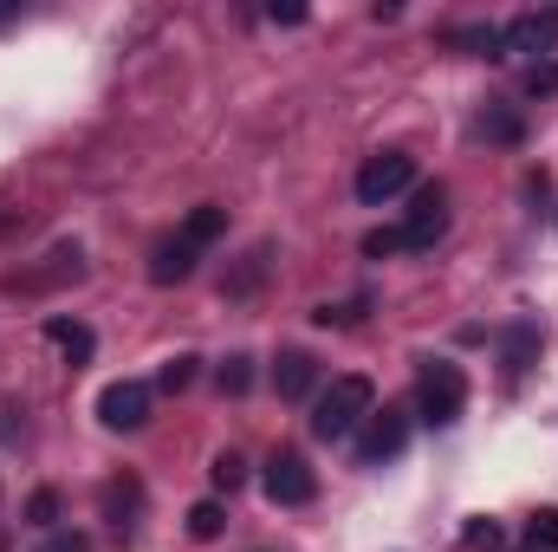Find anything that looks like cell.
I'll list each match as a JSON object with an SVG mask.
<instances>
[{
    "mask_svg": "<svg viewBox=\"0 0 558 552\" xmlns=\"http://www.w3.org/2000/svg\"><path fill=\"white\" fill-rule=\"evenodd\" d=\"M371 410H377L371 377H331V391H318V404H312V435L344 442V435H357L371 422Z\"/></svg>",
    "mask_w": 558,
    "mask_h": 552,
    "instance_id": "6da1fadb",
    "label": "cell"
},
{
    "mask_svg": "<svg viewBox=\"0 0 558 552\" xmlns=\"http://www.w3.org/2000/svg\"><path fill=\"white\" fill-rule=\"evenodd\" d=\"M468 410V377H461V364H448V358H435V364H422V384H416V416L428 429H454Z\"/></svg>",
    "mask_w": 558,
    "mask_h": 552,
    "instance_id": "7a4b0ae2",
    "label": "cell"
},
{
    "mask_svg": "<svg viewBox=\"0 0 558 552\" xmlns=\"http://www.w3.org/2000/svg\"><path fill=\"white\" fill-rule=\"evenodd\" d=\"M410 182H416V156H403V149H377V156L357 169V202H364V208H384V202H397Z\"/></svg>",
    "mask_w": 558,
    "mask_h": 552,
    "instance_id": "3957f363",
    "label": "cell"
},
{
    "mask_svg": "<svg viewBox=\"0 0 558 552\" xmlns=\"http://www.w3.org/2000/svg\"><path fill=\"white\" fill-rule=\"evenodd\" d=\"M403 442H410V416L403 410H371V422L357 429V461H364V468H384V461L403 455Z\"/></svg>",
    "mask_w": 558,
    "mask_h": 552,
    "instance_id": "277c9868",
    "label": "cell"
},
{
    "mask_svg": "<svg viewBox=\"0 0 558 552\" xmlns=\"http://www.w3.org/2000/svg\"><path fill=\"white\" fill-rule=\"evenodd\" d=\"M312 494H318V475L305 468V455L279 448L274 461H267V501H274V507H305Z\"/></svg>",
    "mask_w": 558,
    "mask_h": 552,
    "instance_id": "5b68a950",
    "label": "cell"
},
{
    "mask_svg": "<svg viewBox=\"0 0 558 552\" xmlns=\"http://www.w3.org/2000/svg\"><path fill=\"white\" fill-rule=\"evenodd\" d=\"M98 422L118 429V435H137L143 422H149V384H137V377L111 384V391L98 397Z\"/></svg>",
    "mask_w": 558,
    "mask_h": 552,
    "instance_id": "8992f818",
    "label": "cell"
},
{
    "mask_svg": "<svg viewBox=\"0 0 558 552\" xmlns=\"http://www.w3.org/2000/svg\"><path fill=\"white\" fill-rule=\"evenodd\" d=\"M397 235H403V248H410V254H428V248L448 235V189H422L416 208H410V221H403Z\"/></svg>",
    "mask_w": 558,
    "mask_h": 552,
    "instance_id": "52a82bcc",
    "label": "cell"
},
{
    "mask_svg": "<svg viewBox=\"0 0 558 552\" xmlns=\"http://www.w3.org/2000/svg\"><path fill=\"white\" fill-rule=\"evenodd\" d=\"M500 46H507V52H553L558 46V7H546V13H520L513 26H500Z\"/></svg>",
    "mask_w": 558,
    "mask_h": 552,
    "instance_id": "ba28073f",
    "label": "cell"
},
{
    "mask_svg": "<svg viewBox=\"0 0 558 552\" xmlns=\"http://www.w3.org/2000/svg\"><path fill=\"white\" fill-rule=\"evenodd\" d=\"M195 261H202V254H195L182 235H175V241H156V248H149V279H156V286H182V279L195 274Z\"/></svg>",
    "mask_w": 558,
    "mask_h": 552,
    "instance_id": "9c48e42d",
    "label": "cell"
},
{
    "mask_svg": "<svg viewBox=\"0 0 558 552\" xmlns=\"http://www.w3.org/2000/svg\"><path fill=\"white\" fill-rule=\"evenodd\" d=\"M312 384H318V364L305 358V351H279L274 364V391L286 404H299V397H312Z\"/></svg>",
    "mask_w": 558,
    "mask_h": 552,
    "instance_id": "30bf717a",
    "label": "cell"
},
{
    "mask_svg": "<svg viewBox=\"0 0 558 552\" xmlns=\"http://www.w3.org/2000/svg\"><path fill=\"white\" fill-rule=\"evenodd\" d=\"M46 345L65 358V364H85L92 351H98V338H92V325H78V319H46Z\"/></svg>",
    "mask_w": 558,
    "mask_h": 552,
    "instance_id": "8fae6325",
    "label": "cell"
},
{
    "mask_svg": "<svg viewBox=\"0 0 558 552\" xmlns=\"http://www.w3.org/2000/svg\"><path fill=\"white\" fill-rule=\"evenodd\" d=\"M59 279H85V254H78V241H72V248H52V254H46V267H39V274H26L20 286H26V292H39V286H59Z\"/></svg>",
    "mask_w": 558,
    "mask_h": 552,
    "instance_id": "7c38bea8",
    "label": "cell"
},
{
    "mask_svg": "<svg viewBox=\"0 0 558 552\" xmlns=\"http://www.w3.org/2000/svg\"><path fill=\"white\" fill-rule=\"evenodd\" d=\"M228 235V208H215V202H202V208H189V221H182V241L202 254V248H215Z\"/></svg>",
    "mask_w": 558,
    "mask_h": 552,
    "instance_id": "4fadbf2b",
    "label": "cell"
},
{
    "mask_svg": "<svg viewBox=\"0 0 558 552\" xmlns=\"http://www.w3.org/2000/svg\"><path fill=\"white\" fill-rule=\"evenodd\" d=\"M137 507H143V488H137V481H105V520H111L118 533L131 527V514H137Z\"/></svg>",
    "mask_w": 558,
    "mask_h": 552,
    "instance_id": "5bb4252c",
    "label": "cell"
},
{
    "mask_svg": "<svg viewBox=\"0 0 558 552\" xmlns=\"http://www.w3.org/2000/svg\"><path fill=\"white\" fill-rule=\"evenodd\" d=\"M533 351H539V325H533V319H520V325L507 332V377H520V371L533 364Z\"/></svg>",
    "mask_w": 558,
    "mask_h": 552,
    "instance_id": "9a60e30c",
    "label": "cell"
},
{
    "mask_svg": "<svg viewBox=\"0 0 558 552\" xmlns=\"http://www.w3.org/2000/svg\"><path fill=\"white\" fill-rule=\"evenodd\" d=\"M454 46H461V52H474V59H500V52H507V46H500V26H461V33H454Z\"/></svg>",
    "mask_w": 558,
    "mask_h": 552,
    "instance_id": "2e32d148",
    "label": "cell"
},
{
    "mask_svg": "<svg viewBox=\"0 0 558 552\" xmlns=\"http://www.w3.org/2000/svg\"><path fill=\"white\" fill-rule=\"evenodd\" d=\"M195 364H202V358H189V351H182V358H169V364L156 371V391H169V397H175V391H189V384H195Z\"/></svg>",
    "mask_w": 558,
    "mask_h": 552,
    "instance_id": "e0dca14e",
    "label": "cell"
},
{
    "mask_svg": "<svg viewBox=\"0 0 558 552\" xmlns=\"http://www.w3.org/2000/svg\"><path fill=\"white\" fill-rule=\"evenodd\" d=\"M481 131L494 143H520V118H513L507 105H487V111H481Z\"/></svg>",
    "mask_w": 558,
    "mask_h": 552,
    "instance_id": "ac0fdd59",
    "label": "cell"
},
{
    "mask_svg": "<svg viewBox=\"0 0 558 552\" xmlns=\"http://www.w3.org/2000/svg\"><path fill=\"white\" fill-rule=\"evenodd\" d=\"M208 481H215V488H221V494H234V488H241V481H247V461H241V455H234V448H228V455H215V468H208Z\"/></svg>",
    "mask_w": 558,
    "mask_h": 552,
    "instance_id": "d6986e66",
    "label": "cell"
},
{
    "mask_svg": "<svg viewBox=\"0 0 558 552\" xmlns=\"http://www.w3.org/2000/svg\"><path fill=\"white\" fill-rule=\"evenodd\" d=\"M221 533V501H195L189 507V540H215Z\"/></svg>",
    "mask_w": 558,
    "mask_h": 552,
    "instance_id": "ffe728a7",
    "label": "cell"
},
{
    "mask_svg": "<svg viewBox=\"0 0 558 552\" xmlns=\"http://www.w3.org/2000/svg\"><path fill=\"white\" fill-rule=\"evenodd\" d=\"M26 520H33V527H46V533H59V494H52V488H39V494L26 501Z\"/></svg>",
    "mask_w": 558,
    "mask_h": 552,
    "instance_id": "44dd1931",
    "label": "cell"
},
{
    "mask_svg": "<svg viewBox=\"0 0 558 552\" xmlns=\"http://www.w3.org/2000/svg\"><path fill=\"white\" fill-rule=\"evenodd\" d=\"M526 540H533V552H558V514H553V507L526 520Z\"/></svg>",
    "mask_w": 558,
    "mask_h": 552,
    "instance_id": "7402d4cb",
    "label": "cell"
},
{
    "mask_svg": "<svg viewBox=\"0 0 558 552\" xmlns=\"http://www.w3.org/2000/svg\"><path fill=\"white\" fill-rule=\"evenodd\" d=\"M247 384H254V358H228L221 364V391L228 397H247Z\"/></svg>",
    "mask_w": 558,
    "mask_h": 552,
    "instance_id": "603a6c76",
    "label": "cell"
},
{
    "mask_svg": "<svg viewBox=\"0 0 558 552\" xmlns=\"http://www.w3.org/2000/svg\"><path fill=\"white\" fill-rule=\"evenodd\" d=\"M461 547L468 552H494L500 547V527H494V520H468V527H461Z\"/></svg>",
    "mask_w": 558,
    "mask_h": 552,
    "instance_id": "cb8c5ba5",
    "label": "cell"
},
{
    "mask_svg": "<svg viewBox=\"0 0 558 552\" xmlns=\"http://www.w3.org/2000/svg\"><path fill=\"white\" fill-rule=\"evenodd\" d=\"M364 305H371V299H344V305H318L312 319H318V325H357V319H364Z\"/></svg>",
    "mask_w": 558,
    "mask_h": 552,
    "instance_id": "d4e9b609",
    "label": "cell"
},
{
    "mask_svg": "<svg viewBox=\"0 0 558 552\" xmlns=\"http://www.w3.org/2000/svg\"><path fill=\"white\" fill-rule=\"evenodd\" d=\"M526 92H533V98H553V92H558V65H553V59H533V72H526Z\"/></svg>",
    "mask_w": 558,
    "mask_h": 552,
    "instance_id": "484cf974",
    "label": "cell"
},
{
    "mask_svg": "<svg viewBox=\"0 0 558 552\" xmlns=\"http://www.w3.org/2000/svg\"><path fill=\"white\" fill-rule=\"evenodd\" d=\"M397 248H403L397 228H371V235H364V254H371V261H384V254H397Z\"/></svg>",
    "mask_w": 558,
    "mask_h": 552,
    "instance_id": "4316f807",
    "label": "cell"
},
{
    "mask_svg": "<svg viewBox=\"0 0 558 552\" xmlns=\"http://www.w3.org/2000/svg\"><path fill=\"white\" fill-rule=\"evenodd\" d=\"M39 552H92V540L85 533H72V527H59V533H46V547Z\"/></svg>",
    "mask_w": 558,
    "mask_h": 552,
    "instance_id": "83f0119b",
    "label": "cell"
},
{
    "mask_svg": "<svg viewBox=\"0 0 558 552\" xmlns=\"http://www.w3.org/2000/svg\"><path fill=\"white\" fill-rule=\"evenodd\" d=\"M274 20H279V26H299V20H305V7H299V0H286V7H274Z\"/></svg>",
    "mask_w": 558,
    "mask_h": 552,
    "instance_id": "f1b7e54d",
    "label": "cell"
},
{
    "mask_svg": "<svg viewBox=\"0 0 558 552\" xmlns=\"http://www.w3.org/2000/svg\"><path fill=\"white\" fill-rule=\"evenodd\" d=\"M13 13H20V7H13V0H0V26H7V20H13Z\"/></svg>",
    "mask_w": 558,
    "mask_h": 552,
    "instance_id": "f546056e",
    "label": "cell"
}]
</instances>
